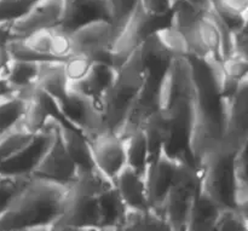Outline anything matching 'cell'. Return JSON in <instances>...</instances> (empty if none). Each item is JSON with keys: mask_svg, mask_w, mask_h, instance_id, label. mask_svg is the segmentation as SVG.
Listing matches in <instances>:
<instances>
[{"mask_svg": "<svg viewBox=\"0 0 248 231\" xmlns=\"http://www.w3.org/2000/svg\"><path fill=\"white\" fill-rule=\"evenodd\" d=\"M121 230H172L164 216L153 208L126 211Z\"/></svg>", "mask_w": 248, "mask_h": 231, "instance_id": "28", "label": "cell"}, {"mask_svg": "<svg viewBox=\"0 0 248 231\" xmlns=\"http://www.w3.org/2000/svg\"><path fill=\"white\" fill-rule=\"evenodd\" d=\"M69 188V184L31 177L0 213V230H52Z\"/></svg>", "mask_w": 248, "mask_h": 231, "instance_id": "1", "label": "cell"}, {"mask_svg": "<svg viewBox=\"0 0 248 231\" xmlns=\"http://www.w3.org/2000/svg\"><path fill=\"white\" fill-rule=\"evenodd\" d=\"M229 53L248 57V33L247 24L240 28L232 29L229 33ZM228 53V55H229Z\"/></svg>", "mask_w": 248, "mask_h": 231, "instance_id": "40", "label": "cell"}, {"mask_svg": "<svg viewBox=\"0 0 248 231\" xmlns=\"http://www.w3.org/2000/svg\"><path fill=\"white\" fill-rule=\"evenodd\" d=\"M14 21H0V46L11 40V27Z\"/></svg>", "mask_w": 248, "mask_h": 231, "instance_id": "42", "label": "cell"}, {"mask_svg": "<svg viewBox=\"0 0 248 231\" xmlns=\"http://www.w3.org/2000/svg\"><path fill=\"white\" fill-rule=\"evenodd\" d=\"M101 216V230H121L127 207L115 186L97 198Z\"/></svg>", "mask_w": 248, "mask_h": 231, "instance_id": "27", "label": "cell"}, {"mask_svg": "<svg viewBox=\"0 0 248 231\" xmlns=\"http://www.w3.org/2000/svg\"><path fill=\"white\" fill-rule=\"evenodd\" d=\"M174 0H140V5L147 14L165 16L171 12Z\"/></svg>", "mask_w": 248, "mask_h": 231, "instance_id": "41", "label": "cell"}, {"mask_svg": "<svg viewBox=\"0 0 248 231\" xmlns=\"http://www.w3.org/2000/svg\"><path fill=\"white\" fill-rule=\"evenodd\" d=\"M148 77L142 44L118 67V74L110 89L102 98L104 130L115 133L125 120L128 110L140 96Z\"/></svg>", "mask_w": 248, "mask_h": 231, "instance_id": "2", "label": "cell"}, {"mask_svg": "<svg viewBox=\"0 0 248 231\" xmlns=\"http://www.w3.org/2000/svg\"><path fill=\"white\" fill-rule=\"evenodd\" d=\"M237 150L222 143L220 148L208 154L198 166L200 190L220 207H235L232 161Z\"/></svg>", "mask_w": 248, "mask_h": 231, "instance_id": "4", "label": "cell"}, {"mask_svg": "<svg viewBox=\"0 0 248 231\" xmlns=\"http://www.w3.org/2000/svg\"><path fill=\"white\" fill-rule=\"evenodd\" d=\"M94 61L82 53H73L63 62L65 77L68 82H77L86 77Z\"/></svg>", "mask_w": 248, "mask_h": 231, "instance_id": "35", "label": "cell"}, {"mask_svg": "<svg viewBox=\"0 0 248 231\" xmlns=\"http://www.w3.org/2000/svg\"><path fill=\"white\" fill-rule=\"evenodd\" d=\"M55 106L57 113L86 138L104 130L101 104L69 87L67 98L61 103L55 102Z\"/></svg>", "mask_w": 248, "mask_h": 231, "instance_id": "9", "label": "cell"}, {"mask_svg": "<svg viewBox=\"0 0 248 231\" xmlns=\"http://www.w3.org/2000/svg\"><path fill=\"white\" fill-rule=\"evenodd\" d=\"M41 61L10 60L4 70V77L10 86L18 92H29L34 89Z\"/></svg>", "mask_w": 248, "mask_h": 231, "instance_id": "24", "label": "cell"}, {"mask_svg": "<svg viewBox=\"0 0 248 231\" xmlns=\"http://www.w3.org/2000/svg\"><path fill=\"white\" fill-rule=\"evenodd\" d=\"M212 1H213V0H212Z\"/></svg>", "mask_w": 248, "mask_h": 231, "instance_id": "45", "label": "cell"}, {"mask_svg": "<svg viewBox=\"0 0 248 231\" xmlns=\"http://www.w3.org/2000/svg\"><path fill=\"white\" fill-rule=\"evenodd\" d=\"M29 92H16L0 98V133L16 125L27 106Z\"/></svg>", "mask_w": 248, "mask_h": 231, "instance_id": "31", "label": "cell"}, {"mask_svg": "<svg viewBox=\"0 0 248 231\" xmlns=\"http://www.w3.org/2000/svg\"><path fill=\"white\" fill-rule=\"evenodd\" d=\"M35 135H31L18 123L5 132L0 133V161L11 157L23 149Z\"/></svg>", "mask_w": 248, "mask_h": 231, "instance_id": "32", "label": "cell"}, {"mask_svg": "<svg viewBox=\"0 0 248 231\" xmlns=\"http://www.w3.org/2000/svg\"><path fill=\"white\" fill-rule=\"evenodd\" d=\"M220 69L224 77L234 81H241L248 77V57L246 56L229 53L219 61Z\"/></svg>", "mask_w": 248, "mask_h": 231, "instance_id": "36", "label": "cell"}, {"mask_svg": "<svg viewBox=\"0 0 248 231\" xmlns=\"http://www.w3.org/2000/svg\"><path fill=\"white\" fill-rule=\"evenodd\" d=\"M115 189L128 210H148L147 188L144 176L126 165L114 178Z\"/></svg>", "mask_w": 248, "mask_h": 231, "instance_id": "20", "label": "cell"}, {"mask_svg": "<svg viewBox=\"0 0 248 231\" xmlns=\"http://www.w3.org/2000/svg\"><path fill=\"white\" fill-rule=\"evenodd\" d=\"M148 144V164L157 156L169 139L171 131V118L167 111L157 109L150 114L143 123Z\"/></svg>", "mask_w": 248, "mask_h": 231, "instance_id": "22", "label": "cell"}, {"mask_svg": "<svg viewBox=\"0 0 248 231\" xmlns=\"http://www.w3.org/2000/svg\"><path fill=\"white\" fill-rule=\"evenodd\" d=\"M183 33L189 44L190 56L201 60L210 57L223 60L229 53L230 29L216 9L202 12L198 21Z\"/></svg>", "mask_w": 248, "mask_h": 231, "instance_id": "6", "label": "cell"}, {"mask_svg": "<svg viewBox=\"0 0 248 231\" xmlns=\"http://www.w3.org/2000/svg\"><path fill=\"white\" fill-rule=\"evenodd\" d=\"M169 24H171V12L165 16H153L138 4L127 22L116 33L108 52L109 64L120 67L148 36Z\"/></svg>", "mask_w": 248, "mask_h": 231, "instance_id": "5", "label": "cell"}, {"mask_svg": "<svg viewBox=\"0 0 248 231\" xmlns=\"http://www.w3.org/2000/svg\"><path fill=\"white\" fill-rule=\"evenodd\" d=\"M60 121V120H58ZM78 165L70 157L58 133V123L56 137L44 156L36 165L31 177L33 178L47 179L58 183L70 184L78 173Z\"/></svg>", "mask_w": 248, "mask_h": 231, "instance_id": "15", "label": "cell"}, {"mask_svg": "<svg viewBox=\"0 0 248 231\" xmlns=\"http://www.w3.org/2000/svg\"><path fill=\"white\" fill-rule=\"evenodd\" d=\"M154 35L173 57H188V56H190V48H189V44L184 33L172 27L171 24L157 29Z\"/></svg>", "mask_w": 248, "mask_h": 231, "instance_id": "33", "label": "cell"}, {"mask_svg": "<svg viewBox=\"0 0 248 231\" xmlns=\"http://www.w3.org/2000/svg\"><path fill=\"white\" fill-rule=\"evenodd\" d=\"M73 53H82L93 61L108 62V52L115 39L116 31L109 21H94L69 33Z\"/></svg>", "mask_w": 248, "mask_h": 231, "instance_id": "13", "label": "cell"}, {"mask_svg": "<svg viewBox=\"0 0 248 231\" xmlns=\"http://www.w3.org/2000/svg\"><path fill=\"white\" fill-rule=\"evenodd\" d=\"M58 120L60 118L57 115L51 116L45 128L36 133L23 149L9 159L0 161V176L31 177L36 165L55 139Z\"/></svg>", "mask_w": 248, "mask_h": 231, "instance_id": "7", "label": "cell"}, {"mask_svg": "<svg viewBox=\"0 0 248 231\" xmlns=\"http://www.w3.org/2000/svg\"><path fill=\"white\" fill-rule=\"evenodd\" d=\"M86 139L90 144L93 164L114 181L119 172L126 166L123 138L111 131L103 130Z\"/></svg>", "mask_w": 248, "mask_h": 231, "instance_id": "16", "label": "cell"}, {"mask_svg": "<svg viewBox=\"0 0 248 231\" xmlns=\"http://www.w3.org/2000/svg\"><path fill=\"white\" fill-rule=\"evenodd\" d=\"M58 133L62 138V142L68 154L74 160L79 169H89V167L93 166L94 164L92 160L90 144L86 137L81 132L73 128V126L64 125V123L60 119Z\"/></svg>", "mask_w": 248, "mask_h": 231, "instance_id": "25", "label": "cell"}, {"mask_svg": "<svg viewBox=\"0 0 248 231\" xmlns=\"http://www.w3.org/2000/svg\"><path fill=\"white\" fill-rule=\"evenodd\" d=\"M216 231H247V212L236 207H223L216 222Z\"/></svg>", "mask_w": 248, "mask_h": 231, "instance_id": "34", "label": "cell"}, {"mask_svg": "<svg viewBox=\"0 0 248 231\" xmlns=\"http://www.w3.org/2000/svg\"><path fill=\"white\" fill-rule=\"evenodd\" d=\"M10 60H11V56H10L6 45H1L0 46V74L4 72Z\"/></svg>", "mask_w": 248, "mask_h": 231, "instance_id": "44", "label": "cell"}, {"mask_svg": "<svg viewBox=\"0 0 248 231\" xmlns=\"http://www.w3.org/2000/svg\"><path fill=\"white\" fill-rule=\"evenodd\" d=\"M68 0H38L23 16L12 22L11 40L23 39L41 29L57 28L62 24Z\"/></svg>", "mask_w": 248, "mask_h": 231, "instance_id": "11", "label": "cell"}, {"mask_svg": "<svg viewBox=\"0 0 248 231\" xmlns=\"http://www.w3.org/2000/svg\"><path fill=\"white\" fill-rule=\"evenodd\" d=\"M107 2L110 10V22L118 33L138 6L140 0H107Z\"/></svg>", "mask_w": 248, "mask_h": 231, "instance_id": "37", "label": "cell"}, {"mask_svg": "<svg viewBox=\"0 0 248 231\" xmlns=\"http://www.w3.org/2000/svg\"><path fill=\"white\" fill-rule=\"evenodd\" d=\"M31 177L0 176V213L10 205Z\"/></svg>", "mask_w": 248, "mask_h": 231, "instance_id": "38", "label": "cell"}, {"mask_svg": "<svg viewBox=\"0 0 248 231\" xmlns=\"http://www.w3.org/2000/svg\"><path fill=\"white\" fill-rule=\"evenodd\" d=\"M99 224L101 216L97 198L78 194L69 188L52 230H101Z\"/></svg>", "mask_w": 248, "mask_h": 231, "instance_id": "10", "label": "cell"}, {"mask_svg": "<svg viewBox=\"0 0 248 231\" xmlns=\"http://www.w3.org/2000/svg\"><path fill=\"white\" fill-rule=\"evenodd\" d=\"M69 185L75 193L98 198L101 194L114 188L115 184L113 179L106 176L96 165H93L89 169H78L77 177Z\"/></svg>", "mask_w": 248, "mask_h": 231, "instance_id": "26", "label": "cell"}, {"mask_svg": "<svg viewBox=\"0 0 248 231\" xmlns=\"http://www.w3.org/2000/svg\"><path fill=\"white\" fill-rule=\"evenodd\" d=\"M189 4L194 5L195 7L200 9L201 11L205 12H211L212 10H215V4H213L212 0H186Z\"/></svg>", "mask_w": 248, "mask_h": 231, "instance_id": "43", "label": "cell"}, {"mask_svg": "<svg viewBox=\"0 0 248 231\" xmlns=\"http://www.w3.org/2000/svg\"><path fill=\"white\" fill-rule=\"evenodd\" d=\"M118 74V68L107 62L94 61L86 77L77 82H69L68 87L102 106V98L110 89Z\"/></svg>", "mask_w": 248, "mask_h": 231, "instance_id": "18", "label": "cell"}, {"mask_svg": "<svg viewBox=\"0 0 248 231\" xmlns=\"http://www.w3.org/2000/svg\"><path fill=\"white\" fill-rule=\"evenodd\" d=\"M64 61L46 60L41 61L40 70L34 89L40 90L53 99L56 103H61L67 98L68 82L63 67Z\"/></svg>", "mask_w": 248, "mask_h": 231, "instance_id": "21", "label": "cell"}, {"mask_svg": "<svg viewBox=\"0 0 248 231\" xmlns=\"http://www.w3.org/2000/svg\"><path fill=\"white\" fill-rule=\"evenodd\" d=\"M234 174V202L235 207L247 212L248 178H247V143L234 155L232 161Z\"/></svg>", "mask_w": 248, "mask_h": 231, "instance_id": "30", "label": "cell"}, {"mask_svg": "<svg viewBox=\"0 0 248 231\" xmlns=\"http://www.w3.org/2000/svg\"><path fill=\"white\" fill-rule=\"evenodd\" d=\"M181 160L171 157L165 153L164 149H161L157 156L148 164L144 173V181L148 203L153 210L160 212V208L171 188Z\"/></svg>", "mask_w": 248, "mask_h": 231, "instance_id": "14", "label": "cell"}, {"mask_svg": "<svg viewBox=\"0 0 248 231\" xmlns=\"http://www.w3.org/2000/svg\"><path fill=\"white\" fill-rule=\"evenodd\" d=\"M94 21L110 22V10L107 0H68L64 19L58 28L70 33Z\"/></svg>", "mask_w": 248, "mask_h": 231, "instance_id": "17", "label": "cell"}, {"mask_svg": "<svg viewBox=\"0 0 248 231\" xmlns=\"http://www.w3.org/2000/svg\"><path fill=\"white\" fill-rule=\"evenodd\" d=\"M124 147L126 165L144 176L148 166V144L143 128H138L124 138Z\"/></svg>", "mask_w": 248, "mask_h": 231, "instance_id": "29", "label": "cell"}, {"mask_svg": "<svg viewBox=\"0 0 248 231\" xmlns=\"http://www.w3.org/2000/svg\"><path fill=\"white\" fill-rule=\"evenodd\" d=\"M224 103V132L223 144L237 150L248 143V77Z\"/></svg>", "mask_w": 248, "mask_h": 231, "instance_id": "12", "label": "cell"}, {"mask_svg": "<svg viewBox=\"0 0 248 231\" xmlns=\"http://www.w3.org/2000/svg\"><path fill=\"white\" fill-rule=\"evenodd\" d=\"M222 208L207 194L199 190L189 212L186 230H215Z\"/></svg>", "mask_w": 248, "mask_h": 231, "instance_id": "23", "label": "cell"}, {"mask_svg": "<svg viewBox=\"0 0 248 231\" xmlns=\"http://www.w3.org/2000/svg\"><path fill=\"white\" fill-rule=\"evenodd\" d=\"M194 92L195 86L190 58L189 56L173 57L160 80L157 90L159 109L169 110L178 102L193 99Z\"/></svg>", "mask_w": 248, "mask_h": 231, "instance_id": "8", "label": "cell"}, {"mask_svg": "<svg viewBox=\"0 0 248 231\" xmlns=\"http://www.w3.org/2000/svg\"><path fill=\"white\" fill-rule=\"evenodd\" d=\"M55 102L40 90L33 89L27 99V106L18 123L24 131L36 135L45 128L51 116L56 115Z\"/></svg>", "mask_w": 248, "mask_h": 231, "instance_id": "19", "label": "cell"}, {"mask_svg": "<svg viewBox=\"0 0 248 231\" xmlns=\"http://www.w3.org/2000/svg\"><path fill=\"white\" fill-rule=\"evenodd\" d=\"M200 171L189 160L182 159L160 212L173 231L186 230L189 212L200 190Z\"/></svg>", "mask_w": 248, "mask_h": 231, "instance_id": "3", "label": "cell"}, {"mask_svg": "<svg viewBox=\"0 0 248 231\" xmlns=\"http://www.w3.org/2000/svg\"><path fill=\"white\" fill-rule=\"evenodd\" d=\"M38 0H0V21H15L23 16Z\"/></svg>", "mask_w": 248, "mask_h": 231, "instance_id": "39", "label": "cell"}]
</instances>
